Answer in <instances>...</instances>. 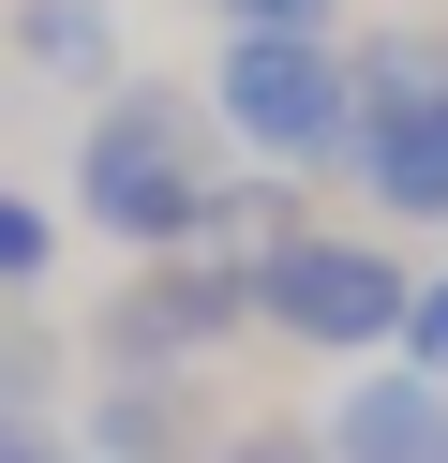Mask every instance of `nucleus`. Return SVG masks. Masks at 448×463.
<instances>
[{
    "instance_id": "obj_10",
    "label": "nucleus",
    "mask_w": 448,
    "mask_h": 463,
    "mask_svg": "<svg viewBox=\"0 0 448 463\" xmlns=\"http://www.w3.org/2000/svg\"><path fill=\"white\" fill-rule=\"evenodd\" d=\"M30 284H60V210L0 180V299H30Z\"/></svg>"
},
{
    "instance_id": "obj_12",
    "label": "nucleus",
    "mask_w": 448,
    "mask_h": 463,
    "mask_svg": "<svg viewBox=\"0 0 448 463\" xmlns=\"http://www.w3.org/2000/svg\"><path fill=\"white\" fill-rule=\"evenodd\" d=\"M224 31H344V0H209Z\"/></svg>"
},
{
    "instance_id": "obj_6",
    "label": "nucleus",
    "mask_w": 448,
    "mask_h": 463,
    "mask_svg": "<svg viewBox=\"0 0 448 463\" xmlns=\"http://www.w3.org/2000/svg\"><path fill=\"white\" fill-rule=\"evenodd\" d=\"M75 449L90 463H224V419L195 403V373H105L75 403Z\"/></svg>"
},
{
    "instance_id": "obj_7",
    "label": "nucleus",
    "mask_w": 448,
    "mask_h": 463,
    "mask_svg": "<svg viewBox=\"0 0 448 463\" xmlns=\"http://www.w3.org/2000/svg\"><path fill=\"white\" fill-rule=\"evenodd\" d=\"M329 463H448V373L418 359H358V389L329 403Z\"/></svg>"
},
{
    "instance_id": "obj_4",
    "label": "nucleus",
    "mask_w": 448,
    "mask_h": 463,
    "mask_svg": "<svg viewBox=\"0 0 448 463\" xmlns=\"http://www.w3.org/2000/svg\"><path fill=\"white\" fill-rule=\"evenodd\" d=\"M404 299H418L404 240H344V224H299L254 269V329L314 344V359H404Z\"/></svg>"
},
{
    "instance_id": "obj_8",
    "label": "nucleus",
    "mask_w": 448,
    "mask_h": 463,
    "mask_svg": "<svg viewBox=\"0 0 448 463\" xmlns=\"http://www.w3.org/2000/svg\"><path fill=\"white\" fill-rule=\"evenodd\" d=\"M0 45L30 90H119V0H15Z\"/></svg>"
},
{
    "instance_id": "obj_2",
    "label": "nucleus",
    "mask_w": 448,
    "mask_h": 463,
    "mask_svg": "<svg viewBox=\"0 0 448 463\" xmlns=\"http://www.w3.org/2000/svg\"><path fill=\"white\" fill-rule=\"evenodd\" d=\"M209 120H224L239 165H284V180L358 165V61H344V31H224Z\"/></svg>"
},
{
    "instance_id": "obj_5",
    "label": "nucleus",
    "mask_w": 448,
    "mask_h": 463,
    "mask_svg": "<svg viewBox=\"0 0 448 463\" xmlns=\"http://www.w3.org/2000/svg\"><path fill=\"white\" fill-rule=\"evenodd\" d=\"M239 329H254V269H224V254H135V284L90 314V359L105 373H195Z\"/></svg>"
},
{
    "instance_id": "obj_11",
    "label": "nucleus",
    "mask_w": 448,
    "mask_h": 463,
    "mask_svg": "<svg viewBox=\"0 0 448 463\" xmlns=\"http://www.w3.org/2000/svg\"><path fill=\"white\" fill-rule=\"evenodd\" d=\"M404 359L448 373V269H418V299H404Z\"/></svg>"
},
{
    "instance_id": "obj_3",
    "label": "nucleus",
    "mask_w": 448,
    "mask_h": 463,
    "mask_svg": "<svg viewBox=\"0 0 448 463\" xmlns=\"http://www.w3.org/2000/svg\"><path fill=\"white\" fill-rule=\"evenodd\" d=\"M358 61V165L388 224H448V31H344Z\"/></svg>"
},
{
    "instance_id": "obj_1",
    "label": "nucleus",
    "mask_w": 448,
    "mask_h": 463,
    "mask_svg": "<svg viewBox=\"0 0 448 463\" xmlns=\"http://www.w3.org/2000/svg\"><path fill=\"white\" fill-rule=\"evenodd\" d=\"M224 180H239V150L209 120V90H179V75H119L75 135V224L119 254H195Z\"/></svg>"
},
{
    "instance_id": "obj_9",
    "label": "nucleus",
    "mask_w": 448,
    "mask_h": 463,
    "mask_svg": "<svg viewBox=\"0 0 448 463\" xmlns=\"http://www.w3.org/2000/svg\"><path fill=\"white\" fill-rule=\"evenodd\" d=\"M45 403H60V329L0 299V433H45Z\"/></svg>"
},
{
    "instance_id": "obj_13",
    "label": "nucleus",
    "mask_w": 448,
    "mask_h": 463,
    "mask_svg": "<svg viewBox=\"0 0 448 463\" xmlns=\"http://www.w3.org/2000/svg\"><path fill=\"white\" fill-rule=\"evenodd\" d=\"M224 463H329V433H284V419H239Z\"/></svg>"
}]
</instances>
